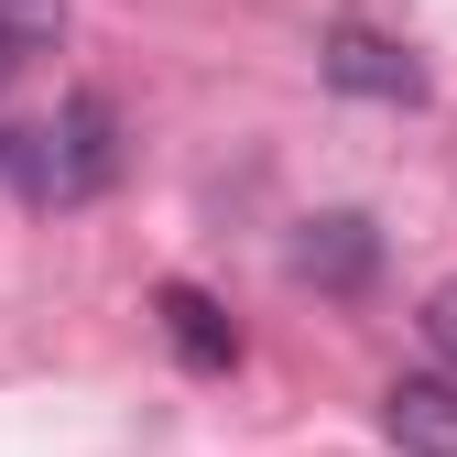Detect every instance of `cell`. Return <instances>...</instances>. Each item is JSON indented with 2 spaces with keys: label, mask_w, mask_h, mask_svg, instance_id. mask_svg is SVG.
<instances>
[{
  "label": "cell",
  "mask_w": 457,
  "mask_h": 457,
  "mask_svg": "<svg viewBox=\"0 0 457 457\" xmlns=\"http://www.w3.org/2000/svg\"><path fill=\"white\" fill-rule=\"evenodd\" d=\"M0 153H12V175H22L33 196L77 207V196H98L109 175H120V109H109V98H66L44 131H12Z\"/></svg>",
  "instance_id": "1"
},
{
  "label": "cell",
  "mask_w": 457,
  "mask_h": 457,
  "mask_svg": "<svg viewBox=\"0 0 457 457\" xmlns=\"http://www.w3.org/2000/svg\"><path fill=\"white\" fill-rule=\"evenodd\" d=\"M327 87L414 109V98H425V66H414V44H392L381 22H337V33H327Z\"/></svg>",
  "instance_id": "2"
},
{
  "label": "cell",
  "mask_w": 457,
  "mask_h": 457,
  "mask_svg": "<svg viewBox=\"0 0 457 457\" xmlns=\"http://www.w3.org/2000/svg\"><path fill=\"white\" fill-rule=\"evenodd\" d=\"M381 436L403 457H457V370H403L381 392Z\"/></svg>",
  "instance_id": "3"
},
{
  "label": "cell",
  "mask_w": 457,
  "mask_h": 457,
  "mask_svg": "<svg viewBox=\"0 0 457 457\" xmlns=\"http://www.w3.org/2000/svg\"><path fill=\"white\" fill-rule=\"evenodd\" d=\"M370 262H381V240H370V218H305V240H295V272L305 283H327V295H360L370 283Z\"/></svg>",
  "instance_id": "4"
},
{
  "label": "cell",
  "mask_w": 457,
  "mask_h": 457,
  "mask_svg": "<svg viewBox=\"0 0 457 457\" xmlns=\"http://www.w3.org/2000/svg\"><path fill=\"white\" fill-rule=\"evenodd\" d=\"M153 316H163V337H175V360H186V370H228V360H240V327H228L218 295H196V283H163Z\"/></svg>",
  "instance_id": "5"
},
{
  "label": "cell",
  "mask_w": 457,
  "mask_h": 457,
  "mask_svg": "<svg viewBox=\"0 0 457 457\" xmlns=\"http://www.w3.org/2000/svg\"><path fill=\"white\" fill-rule=\"evenodd\" d=\"M425 349L457 370V283H436V295H425Z\"/></svg>",
  "instance_id": "6"
},
{
  "label": "cell",
  "mask_w": 457,
  "mask_h": 457,
  "mask_svg": "<svg viewBox=\"0 0 457 457\" xmlns=\"http://www.w3.org/2000/svg\"><path fill=\"white\" fill-rule=\"evenodd\" d=\"M12 44H22V33H12V22H0V77H12Z\"/></svg>",
  "instance_id": "7"
}]
</instances>
